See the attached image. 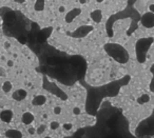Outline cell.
<instances>
[{"label":"cell","mask_w":154,"mask_h":138,"mask_svg":"<svg viewBox=\"0 0 154 138\" xmlns=\"http://www.w3.org/2000/svg\"><path fill=\"white\" fill-rule=\"evenodd\" d=\"M106 51L110 54V56H112L115 60H117L121 63L127 62L128 60V54L126 52V50L117 44H107L105 46Z\"/></svg>","instance_id":"1"},{"label":"cell","mask_w":154,"mask_h":138,"mask_svg":"<svg viewBox=\"0 0 154 138\" xmlns=\"http://www.w3.org/2000/svg\"><path fill=\"white\" fill-rule=\"evenodd\" d=\"M141 22L145 27H148V29L153 27L154 26V13L149 12V13L144 14L141 19Z\"/></svg>","instance_id":"2"},{"label":"cell","mask_w":154,"mask_h":138,"mask_svg":"<svg viewBox=\"0 0 154 138\" xmlns=\"http://www.w3.org/2000/svg\"><path fill=\"white\" fill-rule=\"evenodd\" d=\"M13 117H14L13 111H11V110H3V111H1V113H0V119H1V121L5 122V123H10L12 121Z\"/></svg>","instance_id":"3"},{"label":"cell","mask_w":154,"mask_h":138,"mask_svg":"<svg viewBox=\"0 0 154 138\" xmlns=\"http://www.w3.org/2000/svg\"><path fill=\"white\" fill-rule=\"evenodd\" d=\"M26 95H28V93H26V90L19 89L13 93L12 97H13V99L14 100H16V101H21V100H23V99H26Z\"/></svg>","instance_id":"4"},{"label":"cell","mask_w":154,"mask_h":138,"mask_svg":"<svg viewBox=\"0 0 154 138\" xmlns=\"http://www.w3.org/2000/svg\"><path fill=\"white\" fill-rule=\"evenodd\" d=\"M46 102V97L44 95H36L32 100V105L35 107H41Z\"/></svg>","instance_id":"5"},{"label":"cell","mask_w":154,"mask_h":138,"mask_svg":"<svg viewBox=\"0 0 154 138\" xmlns=\"http://www.w3.org/2000/svg\"><path fill=\"white\" fill-rule=\"evenodd\" d=\"M21 121L24 125H31L32 122L34 121V115L31 112H26L22 114V117H21Z\"/></svg>","instance_id":"6"},{"label":"cell","mask_w":154,"mask_h":138,"mask_svg":"<svg viewBox=\"0 0 154 138\" xmlns=\"http://www.w3.org/2000/svg\"><path fill=\"white\" fill-rule=\"evenodd\" d=\"M90 16H91V19L96 23H99L102 19V13L100 10L92 11L91 14H90Z\"/></svg>","instance_id":"7"},{"label":"cell","mask_w":154,"mask_h":138,"mask_svg":"<svg viewBox=\"0 0 154 138\" xmlns=\"http://www.w3.org/2000/svg\"><path fill=\"white\" fill-rule=\"evenodd\" d=\"M5 136L7 138H22V133L18 130H7Z\"/></svg>","instance_id":"8"},{"label":"cell","mask_w":154,"mask_h":138,"mask_svg":"<svg viewBox=\"0 0 154 138\" xmlns=\"http://www.w3.org/2000/svg\"><path fill=\"white\" fill-rule=\"evenodd\" d=\"M80 9H75V10H73L72 12H70L68 15L66 16V21H67V23H71L73 21V19L75 18L77 15H79L80 14Z\"/></svg>","instance_id":"9"},{"label":"cell","mask_w":154,"mask_h":138,"mask_svg":"<svg viewBox=\"0 0 154 138\" xmlns=\"http://www.w3.org/2000/svg\"><path fill=\"white\" fill-rule=\"evenodd\" d=\"M44 4H46L44 0H36L35 4H34V9L37 12H41V11L44 10Z\"/></svg>","instance_id":"10"},{"label":"cell","mask_w":154,"mask_h":138,"mask_svg":"<svg viewBox=\"0 0 154 138\" xmlns=\"http://www.w3.org/2000/svg\"><path fill=\"white\" fill-rule=\"evenodd\" d=\"M12 89H13V84H12V82L9 81V80L3 82V84H2V91H3L4 93L11 92Z\"/></svg>","instance_id":"11"},{"label":"cell","mask_w":154,"mask_h":138,"mask_svg":"<svg viewBox=\"0 0 154 138\" xmlns=\"http://www.w3.org/2000/svg\"><path fill=\"white\" fill-rule=\"evenodd\" d=\"M149 100H150V96L147 95V94H144L141 97H139V98L137 99V101L139 102V103H146V102H148Z\"/></svg>","instance_id":"12"},{"label":"cell","mask_w":154,"mask_h":138,"mask_svg":"<svg viewBox=\"0 0 154 138\" xmlns=\"http://www.w3.org/2000/svg\"><path fill=\"white\" fill-rule=\"evenodd\" d=\"M59 127H60V125H59L58 121H52L51 123H50V128H51V130H57Z\"/></svg>","instance_id":"13"},{"label":"cell","mask_w":154,"mask_h":138,"mask_svg":"<svg viewBox=\"0 0 154 138\" xmlns=\"http://www.w3.org/2000/svg\"><path fill=\"white\" fill-rule=\"evenodd\" d=\"M63 129L65 130H67V131H70V130H72L73 128V125L72 123H70V122H67V123H63Z\"/></svg>","instance_id":"14"},{"label":"cell","mask_w":154,"mask_h":138,"mask_svg":"<svg viewBox=\"0 0 154 138\" xmlns=\"http://www.w3.org/2000/svg\"><path fill=\"white\" fill-rule=\"evenodd\" d=\"M61 112H63V109L60 108V107L57 105V107L54 108V114H55V115H59V114H61Z\"/></svg>","instance_id":"15"},{"label":"cell","mask_w":154,"mask_h":138,"mask_svg":"<svg viewBox=\"0 0 154 138\" xmlns=\"http://www.w3.org/2000/svg\"><path fill=\"white\" fill-rule=\"evenodd\" d=\"M44 130H46V127H44L43 125H40L39 128H38V129L36 130V133H37V134H42L43 132H44Z\"/></svg>","instance_id":"16"},{"label":"cell","mask_w":154,"mask_h":138,"mask_svg":"<svg viewBox=\"0 0 154 138\" xmlns=\"http://www.w3.org/2000/svg\"><path fill=\"white\" fill-rule=\"evenodd\" d=\"M5 76H7V71H5V69L2 68V66H0V77H5Z\"/></svg>","instance_id":"17"},{"label":"cell","mask_w":154,"mask_h":138,"mask_svg":"<svg viewBox=\"0 0 154 138\" xmlns=\"http://www.w3.org/2000/svg\"><path fill=\"white\" fill-rule=\"evenodd\" d=\"M80 113H81V110H80L78 107H75V108L73 109V114H74V115H79Z\"/></svg>","instance_id":"18"},{"label":"cell","mask_w":154,"mask_h":138,"mask_svg":"<svg viewBox=\"0 0 154 138\" xmlns=\"http://www.w3.org/2000/svg\"><path fill=\"white\" fill-rule=\"evenodd\" d=\"M29 133L31 135H33V134H35L36 133V129H34V128H30L29 129Z\"/></svg>","instance_id":"19"},{"label":"cell","mask_w":154,"mask_h":138,"mask_svg":"<svg viewBox=\"0 0 154 138\" xmlns=\"http://www.w3.org/2000/svg\"><path fill=\"white\" fill-rule=\"evenodd\" d=\"M10 48H11V43L9 42V41H5V42H4V49L9 50Z\"/></svg>","instance_id":"20"},{"label":"cell","mask_w":154,"mask_h":138,"mask_svg":"<svg viewBox=\"0 0 154 138\" xmlns=\"http://www.w3.org/2000/svg\"><path fill=\"white\" fill-rule=\"evenodd\" d=\"M13 66H14V61H13V60H7V66L12 68Z\"/></svg>","instance_id":"21"},{"label":"cell","mask_w":154,"mask_h":138,"mask_svg":"<svg viewBox=\"0 0 154 138\" xmlns=\"http://www.w3.org/2000/svg\"><path fill=\"white\" fill-rule=\"evenodd\" d=\"M149 10H150V12L154 13V4H150V5H149Z\"/></svg>","instance_id":"22"},{"label":"cell","mask_w":154,"mask_h":138,"mask_svg":"<svg viewBox=\"0 0 154 138\" xmlns=\"http://www.w3.org/2000/svg\"><path fill=\"white\" fill-rule=\"evenodd\" d=\"M14 1H15V2H16V3H24V2H26V0H14Z\"/></svg>","instance_id":"23"},{"label":"cell","mask_w":154,"mask_h":138,"mask_svg":"<svg viewBox=\"0 0 154 138\" xmlns=\"http://www.w3.org/2000/svg\"><path fill=\"white\" fill-rule=\"evenodd\" d=\"M58 11H59V12H60V13H63V12L66 11V9H65V7H59Z\"/></svg>","instance_id":"24"},{"label":"cell","mask_w":154,"mask_h":138,"mask_svg":"<svg viewBox=\"0 0 154 138\" xmlns=\"http://www.w3.org/2000/svg\"><path fill=\"white\" fill-rule=\"evenodd\" d=\"M79 2H80L81 4H85V2H87V0H79Z\"/></svg>","instance_id":"25"},{"label":"cell","mask_w":154,"mask_h":138,"mask_svg":"<svg viewBox=\"0 0 154 138\" xmlns=\"http://www.w3.org/2000/svg\"><path fill=\"white\" fill-rule=\"evenodd\" d=\"M96 1H97V2H99V3H100V2H104L105 0H96Z\"/></svg>","instance_id":"26"},{"label":"cell","mask_w":154,"mask_h":138,"mask_svg":"<svg viewBox=\"0 0 154 138\" xmlns=\"http://www.w3.org/2000/svg\"><path fill=\"white\" fill-rule=\"evenodd\" d=\"M44 138H52V137H50V136H46V137H44Z\"/></svg>","instance_id":"27"}]
</instances>
